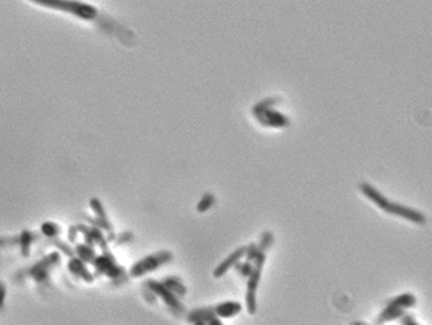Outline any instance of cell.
<instances>
[{"label": "cell", "mask_w": 432, "mask_h": 325, "mask_svg": "<svg viewBox=\"0 0 432 325\" xmlns=\"http://www.w3.org/2000/svg\"><path fill=\"white\" fill-rule=\"evenodd\" d=\"M96 275H104V277L114 280V285H120V283H126L129 280V272H126L124 267H120L115 260V257L106 251L103 254H99L96 257V260L93 263Z\"/></svg>", "instance_id": "cell-1"}, {"label": "cell", "mask_w": 432, "mask_h": 325, "mask_svg": "<svg viewBox=\"0 0 432 325\" xmlns=\"http://www.w3.org/2000/svg\"><path fill=\"white\" fill-rule=\"evenodd\" d=\"M35 2L47 8H54V10L72 13L73 16L81 20H95L99 15L96 7L85 2H55V0H35Z\"/></svg>", "instance_id": "cell-2"}, {"label": "cell", "mask_w": 432, "mask_h": 325, "mask_svg": "<svg viewBox=\"0 0 432 325\" xmlns=\"http://www.w3.org/2000/svg\"><path fill=\"white\" fill-rule=\"evenodd\" d=\"M171 260H172V254L169 251H161V252H156V254H149V255L143 257V259H140L138 262H135L134 265H132L129 275L132 278L145 277V275L158 270L161 265L168 263Z\"/></svg>", "instance_id": "cell-3"}, {"label": "cell", "mask_w": 432, "mask_h": 325, "mask_svg": "<svg viewBox=\"0 0 432 325\" xmlns=\"http://www.w3.org/2000/svg\"><path fill=\"white\" fill-rule=\"evenodd\" d=\"M59 262H60V252L47 254L39 262L31 265L28 270H21L18 273V277L21 275V277H31L36 283H47L51 270L54 269V265H57Z\"/></svg>", "instance_id": "cell-4"}, {"label": "cell", "mask_w": 432, "mask_h": 325, "mask_svg": "<svg viewBox=\"0 0 432 325\" xmlns=\"http://www.w3.org/2000/svg\"><path fill=\"white\" fill-rule=\"evenodd\" d=\"M265 259H267V257H265V252H260V255L257 257V260L254 262V270L251 273V277H249V280H247L245 307L251 314H255V311H257L255 293H257V286H259V281H260V277H262V267L265 263Z\"/></svg>", "instance_id": "cell-5"}, {"label": "cell", "mask_w": 432, "mask_h": 325, "mask_svg": "<svg viewBox=\"0 0 432 325\" xmlns=\"http://www.w3.org/2000/svg\"><path fill=\"white\" fill-rule=\"evenodd\" d=\"M145 285L153 291L156 298H161V299H163L164 304L169 307L172 314L180 315L182 312H184V307H182V304H180V301L177 299V296L174 294L172 291H169L168 288H166V286L163 285V281L149 280V281L145 283Z\"/></svg>", "instance_id": "cell-6"}, {"label": "cell", "mask_w": 432, "mask_h": 325, "mask_svg": "<svg viewBox=\"0 0 432 325\" xmlns=\"http://www.w3.org/2000/svg\"><path fill=\"white\" fill-rule=\"evenodd\" d=\"M387 213L390 215H395V216H400V218H405L411 223H416V224H424L426 220V215L419 212V210H414V208L410 206H405L402 203H396V202H390L387 206Z\"/></svg>", "instance_id": "cell-7"}, {"label": "cell", "mask_w": 432, "mask_h": 325, "mask_svg": "<svg viewBox=\"0 0 432 325\" xmlns=\"http://www.w3.org/2000/svg\"><path fill=\"white\" fill-rule=\"evenodd\" d=\"M78 229L80 232L83 234V238H85V244L91 246V247H101L103 252L109 251L107 249V244H109V241H107V236H104V232L99 229V228H95V226H86V224H78Z\"/></svg>", "instance_id": "cell-8"}, {"label": "cell", "mask_w": 432, "mask_h": 325, "mask_svg": "<svg viewBox=\"0 0 432 325\" xmlns=\"http://www.w3.org/2000/svg\"><path fill=\"white\" fill-rule=\"evenodd\" d=\"M255 119L259 121L262 126H265V127L283 129V127H286L289 124V119L286 117V115H283V114L275 111V109H270L267 112H263L262 115H259V117H255Z\"/></svg>", "instance_id": "cell-9"}, {"label": "cell", "mask_w": 432, "mask_h": 325, "mask_svg": "<svg viewBox=\"0 0 432 325\" xmlns=\"http://www.w3.org/2000/svg\"><path fill=\"white\" fill-rule=\"evenodd\" d=\"M245 255V247H239V249H236L234 252L232 254H229L226 259H224L218 267H216L214 269V272H213V275L216 278H220V277H223L224 273H226L229 269H232V267H236L237 263H239V260L242 259V257Z\"/></svg>", "instance_id": "cell-10"}, {"label": "cell", "mask_w": 432, "mask_h": 325, "mask_svg": "<svg viewBox=\"0 0 432 325\" xmlns=\"http://www.w3.org/2000/svg\"><path fill=\"white\" fill-rule=\"evenodd\" d=\"M359 190L371 200V202L376 203V205L380 208V210H384V212L387 210L390 200H388L385 195H382L376 187H372L371 184H367V182H362V184H359Z\"/></svg>", "instance_id": "cell-11"}, {"label": "cell", "mask_w": 432, "mask_h": 325, "mask_svg": "<svg viewBox=\"0 0 432 325\" xmlns=\"http://www.w3.org/2000/svg\"><path fill=\"white\" fill-rule=\"evenodd\" d=\"M69 270H70V273L73 275V277L81 278V280H85L88 283H91L95 280V275L89 272L88 265L85 262H81L80 259H77V257H72V259L69 260Z\"/></svg>", "instance_id": "cell-12"}, {"label": "cell", "mask_w": 432, "mask_h": 325, "mask_svg": "<svg viewBox=\"0 0 432 325\" xmlns=\"http://www.w3.org/2000/svg\"><path fill=\"white\" fill-rule=\"evenodd\" d=\"M240 309H242V306H240L239 303H234V301H226V303H221V304H216L213 307V311L216 314V317L220 319H226V317H232V315H236L240 312Z\"/></svg>", "instance_id": "cell-13"}, {"label": "cell", "mask_w": 432, "mask_h": 325, "mask_svg": "<svg viewBox=\"0 0 432 325\" xmlns=\"http://www.w3.org/2000/svg\"><path fill=\"white\" fill-rule=\"evenodd\" d=\"M75 257H77V259H80L81 262H85L86 265H93L95 263V260H96V252H95V247H91V246H88V244H77L75 246Z\"/></svg>", "instance_id": "cell-14"}, {"label": "cell", "mask_w": 432, "mask_h": 325, "mask_svg": "<svg viewBox=\"0 0 432 325\" xmlns=\"http://www.w3.org/2000/svg\"><path fill=\"white\" fill-rule=\"evenodd\" d=\"M403 315H405V309H400V307H390V306H387L385 309L379 314L377 323H379V325H384V323L392 322V320H395V319H402Z\"/></svg>", "instance_id": "cell-15"}, {"label": "cell", "mask_w": 432, "mask_h": 325, "mask_svg": "<svg viewBox=\"0 0 432 325\" xmlns=\"http://www.w3.org/2000/svg\"><path fill=\"white\" fill-rule=\"evenodd\" d=\"M414 304H416V298H414L411 293H403L400 296L390 299V301L387 303V306H390V307H400V309H408V307H413Z\"/></svg>", "instance_id": "cell-16"}, {"label": "cell", "mask_w": 432, "mask_h": 325, "mask_svg": "<svg viewBox=\"0 0 432 325\" xmlns=\"http://www.w3.org/2000/svg\"><path fill=\"white\" fill-rule=\"evenodd\" d=\"M161 281H163V285L168 288L169 291H172V293L176 296H186L187 288L184 286V283L180 281V278H177V277H166Z\"/></svg>", "instance_id": "cell-17"}, {"label": "cell", "mask_w": 432, "mask_h": 325, "mask_svg": "<svg viewBox=\"0 0 432 325\" xmlns=\"http://www.w3.org/2000/svg\"><path fill=\"white\" fill-rule=\"evenodd\" d=\"M35 239H36V234H35V232L28 231V229H24L21 234L18 236V246L21 249V255L23 257L29 255L31 246H33V243H35Z\"/></svg>", "instance_id": "cell-18"}, {"label": "cell", "mask_w": 432, "mask_h": 325, "mask_svg": "<svg viewBox=\"0 0 432 325\" xmlns=\"http://www.w3.org/2000/svg\"><path fill=\"white\" fill-rule=\"evenodd\" d=\"M281 103V98H276V96H271V98H265L263 101L257 103L254 107H252V114L255 115V117H259V115H262L263 112H267L270 109H273V106Z\"/></svg>", "instance_id": "cell-19"}, {"label": "cell", "mask_w": 432, "mask_h": 325, "mask_svg": "<svg viewBox=\"0 0 432 325\" xmlns=\"http://www.w3.org/2000/svg\"><path fill=\"white\" fill-rule=\"evenodd\" d=\"M213 315H214L213 307H200V309H195V311H192V312H189V314H187V320L192 322V323H195V322H198V320L208 322L210 317H213Z\"/></svg>", "instance_id": "cell-20"}, {"label": "cell", "mask_w": 432, "mask_h": 325, "mask_svg": "<svg viewBox=\"0 0 432 325\" xmlns=\"http://www.w3.org/2000/svg\"><path fill=\"white\" fill-rule=\"evenodd\" d=\"M62 232L60 226L54 221H44L43 224H41V234L46 236L47 239H57L59 238V234Z\"/></svg>", "instance_id": "cell-21"}, {"label": "cell", "mask_w": 432, "mask_h": 325, "mask_svg": "<svg viewBox=\"0 0 432 325\" xmlns=\"http://www.w3.org/2000/svg\"><path fill=\"white\" fill-rule=\"evenodd\" d=\"M214 202H216V197H214L213 194H205V195L200 198V202L197 203V212H200V213L208 212L210 208L214 205Z\"/></svg>", "instance_id": "cell-22"}, {"label": "cell", "mask_w": 432, "mask_h": 325, "mask_svg": "<svg viewBox=\"0 0 432 325\" xmlns=\"http://www.w3.org/2000/svg\"><path fill=\"white\" fill-rule=\"evenodd\" d=\"M89 206H91V210H93V213L96 215V218H99L101 221H109V220H107L104 206H103V202H99L98 198H91L89 200Z\"/></svg>", "instance_id": "cell-23"}, {"label": "cell", "mask_w": 432, "mask_h": 325, "mask_svg": "<svg viewBox=\"0 0 432 325\" xmlns=\"http://www.w3.org/2000/svg\"><path fill=\"white\" fill-rule=\"evenodd\" d=\"M260 249H259V244H249L247 247H245V257H247V262H255L257 260V257L260 255Z\"/></svg>", "instance_id": "cell-24"}, {"label": "cell", "mask_w": 432, "mask_h": 325, "mask_svg": "<svg viewBox=\"0 0 432 325\" xmlns=\"http://www.w3.org/2000/svg\"><path fill=\"white\" fill-rule=\"evenodd\" d=\"M234 269L239 272V275L240 277H244V278H249L251 277V273H252V270H254V265L251 263V262H242V263H237Z\"/></svg>", "instance_id": "cell-25"}, {"label": "cell", "mask_w": 432, "mask_h": 325, "mask_svg": "<svg viewBox=\"0 0 432 325\" xmlns=\"http://www.w3.org/2000/svg\"><path fill=\"white\" fill-rule=\"evenodd\" d=\"M271 244H273V234L271 232H263V234L260 236V243H259V249L262 252H267V249L268 247H271Z\"/></svg>", "instance_id": "cell-26"}, {"label": "cell", "mask_w": 432, "mask_h": 325, "mask_svg": "<svg viewBox=\"0 0 432 325\" xmlns=\"http://www.w3.org/2000/svg\"><path fill=\"white\" fill-rule=\"evenodd\" d=\"M51 243H52V244H54V246H55L57 249H59L60 252H65V254H67V255L70 257V259H72V257H75V249H72V247H70L69 244L62 243L60 239H52Z\"/></svg>", "instance_id": "cell-27"}, {"label": "cell", "mask_w": 432, "mask_h": 325, "mask_svg": "<svg viewBox=\"0 0 432 325\" xmlns=\"http://www.w3.org/2000/svg\"><path fill=\"white\" fill-rule=\"evenodd\" d=\"M132 239H134V234H132V232H129V231H126V232H122L120 236H115L114 244H115V247H119V246H122V244L130 243Z\"/></svg>", "instance_id": "cell-28"}, {"label": "cell", "mask_w": 432, "mask_h": 325, "mask_svg": "<svg viewBox=\"0 0 432 325\" xmlns=\"http://www.w3.org/2000/svg\"><path fill=\"white\" fill-rule=\"evenodd\" d=\"M78 234H80V229H78V224L77 226H70L69 228V234H67V239L70 241V243H75V241H77V238H78Z\"/></svg>", "instance_id": "cell-29"}, {"label": "cell", "mask_w": 432, "mask_h": 325, "mask_svg": "<svg viewBox=\"0 0 432 325\" xmlns=\"http://www.w3.org/2000/svg\"><path fill=\"white\" fill-rule=\"evenodd\" d=\"M5 298H7V286H5V283H4V281H0V312L4 311Z\"/></svg>", "instance_id": "cell-30"}, {"label": "cell", "mask_w": 432, "mask_h": 325, "mask_svg": "<svg viewBox=\"0 0 432 325\" xmlns=\"http://www.w3.org/2000/svg\"><path fill=\"white\" fill-rule=\"evenodd\" d=\"M143 296H145V299H146L148 303H155V301H156V296H155V293H153V291L149 289V288H148L146 285L143 286Z\"/></svg>", "instance_id": "cell-31"}, {"label": "cell", "mask_w": 432, "mask_h": 325, "mask_svg": "<svg viewBox=\"0 0 432 325\" xmlns=\"http://www.w3.org/2000/svg\"><path fill=\"white\" fill-rule=\"evenodd\" d=\"M400 322H402V325H419V323L414 320L411 315H408V314H405L403 317L400 319Z\"/></svg>", "instance_id": "cell-32"}, {"label": "cell", "mask_w": 432, "mask_h": 325, "mask_svg": "<svg viewBox=\"0 0 432 325\" xmlns=\"http://www.w3.org/2000/svg\"><path fill=\"white\" fill-rule=\"evenodd\" d=\"M351 325H365V323H362V322H353Z\"/></svg>", "instance_id": "cell-33"}]
</instances>
